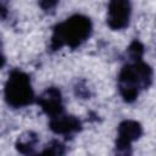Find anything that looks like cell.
Listing matches in <instances>:
<instances>
[{"mask_svg": "<svg viewBox=\"0 0 156 156\" xmlns=\"http://www.w3.org/2000/svg\"><path fill=\"white\" fill-rule=\"evenodd\" d=\"M152 74V68L143 60L128 61L117 78V87L122 99L128 104L135 101L140 91L151 85Z\"/></svg>", "mask_w": 156, "mask_h": 156, "instance_id": "cell-1", "label": "cell"}, {"mask_svg": "<svg viewBox=\"0 0 156 156\" xmlns=\"http://www.w3.org/2000/svg\"><path fill=\"white\" fill-rule=\"evenodd\" d=\"M93 24L84 15H73L55 26L50 38V49L56 51L67 45L71 49L80 46L91 34Z\"/></svg>", "mask_w": 156, "mask_h": 156, "instance_id": "cell-2", "label": "cell"}, {"mask_svg": "<svg viewBox=\"0 0 156 156\" xmlns=\"http://www.w3.org/2000/svg\"><path fill=\"white\" fill-rule=\"evenodd\" d=\"M5 100L12 108L26 107L34 101V91L29 76L20 69H12L5 84Z\"/></svg>", "mask_w": 156, "mask_h": 156, "instance_id": "cell-3", "label": "cell"}, {"mask_svg": "<svg viewBox=\"0 0 156 156\" xmlns=\"http://www.w3.org/2000/svg\"><path fill=\"white\" fill-rule=\"evenodd\" d=\"M143 135V127L139 122L133 119H124L118 124L117 139L115 149L117 154L129 155L132 154V143L138 140Z\"/></svg>", "mask_w": 156, "mask_h": 156, "instance_id": "cell-4", "label": "cell"}, {"mask_svg": "<svg viewBox=\"0 0 156 156\" xmlns=\"http://www.w3.org/2000/svg\"><path fill=\"white\" fill-rule=\"evenodd\" d=\"M130 13L132 6L129 0H110L106 23L113 30L124 29L129 24Z\"/></svg>", "mask_w": 156, "mask_h": 156, "instance_id": "cell-5", "label": "cell"}, {"mask_svg": "<svg viewBox=\"0 0 156 156\" xmlns=\"http://www.w3.org/2000/svg\"><path fill=\"white\" fill-rule=\"evenodd\" d=\"M38 105L41 107L43 112L49 117L57 116L63 112V101L60 89L50 87L45 89L37 100Z\"/></svg>", "mask_w": 156, "mask_h": 156, "instance_id": "cell-6", "label": "cell"}, {"mask_svg": "<svg viewBox=\"0 0 156 156\" xmlns=\"http://www.w3.org/2000/svg\"><path fill=\"white\" fill-rule=\"evenodd\" d=\"M49 128L55 134L71 136V135H73V134H76V133L82 130V122L76 116L66 115V113L62 112V113H60L57 116L50 117Z\"/></svg>", "mask_w": 156, "mask_h": 156, "instance_id": "cell-7", "label": "cell"}, {"mask_svg": "<svg viewBox=\"0 0 156 156\" xmlns=\"http://www.w3.org/2000/svg\"><path fill=\"white\" fill-rule=\"evenodd\" d=\"M39 144V135L35 132H24L23 134H21L18 136V139L16 140V149L18 152L23 154V155H29V154H34L35 149Z\"/></svg>", "mask_w": 156, "mask_h": 156, "instance_id": "cell-8", "label": "cell"}, {"mask_svg": "<svg viewBox=\"0 0 156 156\" xmlns=\"http://www.w3.org/2000/svg\"><path fill=\"white\" fill-rule=\"evenodd\" d=\"M143 54H144V46L136 39H134L129 44V46L127 48V57H128V61H138V60H141Z\"/></svg>", "mask_w": 156, "mask_h": 156, "instance_id": "cell-9", "label": "cell"}, {"mask_svg": "<svg viewBox=\"0 0 156 156\" xmlns=\"http://www.w3.org/2000/svg\"><path fill=\"white\" fill-rule=\"evenodd\" d=\"M65 152V145L60 140H51L44 146L41 151L43 155H63Z\"/></svg>", "mask_w": 156, "mask_h": 156, "instance_id": "cell-10", "label": "cell"}, {"mask_svg": "<svg viewBox=\"0 0 156 156\" xmlns=\"http://www.w3.org/2000/svg\"><path fill=\"white\" fill-rule=\"evenodd\" d=\"M74 94L76 96L80 98V99H89L91 96V91L90 88L87 85L85 80H78L74 85Z\"/></svg>", "mask_w": 156, "mask_h": 156, "instance_id": "cell-11", "label": "cell"}, {"mask_svg": "<svg viewBox=\"0 0 156 156\" xmlns=\"http://www.w3.org/2000/svg\"><path fill=\"white\" fill-rule=\"evenodd\" d=\"M38 5L45 13H54L56 6L58 5V0H38Z\"/></svg>", "mask_w": 156, "mask_h": 156, "instance_id": "cell-12", "label": "cell"}]
</instances>
